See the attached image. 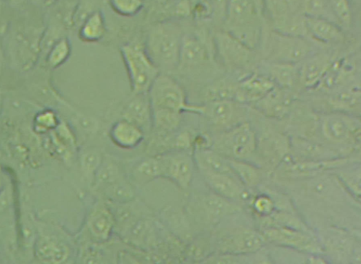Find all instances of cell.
<instances>
[{"label":"cell","mask_w":361,"mask_h":264,"mask_svg":"<svg viewBox=\"0 0 361 264\" xmlns=\"http://www.w3.org/2000/svg\"><path fill=\"white\" fill-rule=\"evenodd\" d=\"M182 29L172 23H162L147 33L143 47L162 74L178 68L184 38Z\"/></svg>","instance_id":"cell-1"},{"label":"cell","mask_w":361,"mask_h":264,"mask_svg":"<svg viewBox=\"0 0 361 264\" xmlns=\"http://www.w3.org/2000/svg\"><path fill=\"white\" fill-rule=\"evenodd\" d=\"M45 28L33 25L12 28L6 32L7 50L12 65L20 72L32 69L41 54Z\"/></svg>","instance_id":"cell-2"},{"label":"cell","mask_w":361,"mask_h":264,"mask_svg":"<svg viewBox=\"0 0 361 264\" xmlns=\"http://www.w3.org/2000/svg\"><path fill=\"white\" fill-rule=\"evenodd\" d=\"M225 25V32L251 50L259 45L261 25L254 0H228Z\"/></svg>","instance_id":"cell-3"},{"label":"cell","mask_w":361,"mask_h":264,"mask_svg":"<svg viewBox=\"0 0 361 264\" xmlns=\"http://www.w3.org/2000/svg\"><path fill=\"white\" fill-rule=\"evenodd\" d=\"M153 111L200 114L202 104H189L184 87L167 74H161L147 92Z\"/></svg>","instance_id":"cell-4"},{"label":"cell","mask_w":361,"mask_h":264,"mask_svg":"<svg viewBox=\"0 0 361 264\" xmlns=\"http://www.w3.org/2000/svg\"><path fill=\"white\" fill-rule=\"evenodd\" d=\"M134 95L147 94L158 76L159 69L146 53L143 46L129 43L120 49Z\"/></svg>","instance_id":"cell-5"},{"label":"cell","mask_w":361,"mask_h":264,"mask_svg":"<svg viewBox=\"0 0 361 264\" xmlns=\"http://www.w3.org/2000/svg\"><path fill=\"white\" fill-rule=\"evenodd\" d=\"M258 141L253 126L247 122L220 132L209 148L231 160L247 161L256 153Z\"/></svg>","instance_id":"cell-6"},{"label":"cell","mask_w":361,"mask_h":264,"mask_svg":"<svg viewBox=\"0 0 361 264\" xmlns=\"http://www.w3.org/2000/svg\"><path fill=\"white\" fill-rule=\"evenodd\" d=\"M267 51L271 63L298 65L313 54L314 49L304 36L276 30L268 37Z\"/></svg>","instance_id":"cell-7"},{"label":"cell","mask_w":361,"mask_h":264,"mask_svg":"<svg viewBox=\"0 0 361 264\" xmlns=\"http://www.w3.org/2000/svg\"><path fill=\"white\" fill-rule=\"evenodd\" d=\"M319 128L329 144L351 148L360 145V123L347 113L335 111L324 114L319 120Z\"/></svg>","instance_id":"cell-8"},{"label":"cell","mask_w":361,"mask_h":264,"mask_svg":"<svg viewBox=\"0 0 361 264\" xmlns=\"http://www.w3.org/2000/svg\"><path fill=\"white\" fill-rule=\"evenodd\" d=\"M265 241L260 232L238 226L224 231L218 238V253L251 255L260 251Z\"/></svg>","instance_id":"cell-9"},{"label":"cell","mask_w":361,"mask_h":264,"mask_svg":"<svg viewBox=\"0 0 361 264\" xmlns=\"http://www.w3.org/2000/svg\"><path fill=\"white\" fill-rule=\"evenodd\" d=\"M265 243L309 254L320 252V248L309 232L283 226H263L260 232Z\"/></svg>","instance_id":"cell-10"},{"label":"cell","mask_w":361,"mask_h":264,"mask_svg":"<svg viewBox=\"0 0 361 264\" xmlns=\"http://www.w3.org/2000/svg\"><path fill=\"white\" fill-rule=\"evenodd\" d=\"M238 102L233 100H223L205 102L202 104L201 115L220 132L227 131L244 120L246 111Z\"/></svg>","instance_id":"cell-11"},{"label":"cell","mask_w":361,"mask_h":264,"mask_svg":"<svg viewBox=\"0 0 361 264\" xmlns=\"http://www.w3.org/2000/svg\"><path fill=\"white\" fill-rule=\"evenodd\" d=\"M158 157L163 167V177L180 188H189L196 166L193 155L184 151H177L165 153Z\"/></svg>","instance_id":"cell-12"},{"label":"cell","mask_w":361,"mask_h":264,"mask_svg":"<svg viewBox=\"0 0 361 264\" xmlns=\"http://www.w3.org/2000/svg\"><path fill=\"white\" fill-rule=\"evenodd\" d=\"M215 45L223 65L231 70L243 69L251 64L253 51L227 32L215 37Z\"/></svg>","instance_id":"cell-13"},{"label":"cell","mask_w":361,"mask_h":264,"mask_svg":"<svg viewBox=\"0 0 361 264\" xmlns=\"http://www.w3.org/2000/svg\"><path fill=\"white\" fill-rule=\"evenodd\" d=\"M197 203L200 217L212 225H216L226 217L240 211V208L236 202L213 192L199 197Z\"/></svg>","instance_id":"cell-14"},{"label":"cell","mask_w":361,"mask_h":264,"mask_svg":"<svg viewBox=\"0 0 361 264\" xmlns=\"http://www.w3.org/2000/svg\"><path fill=\"white\" fill-rule=\"evenodd\" d=\"M210 190L218 195L237 203L249 197L247 188L234 175L200 171Z\"/></svg>","instance_id":"cell-15"},{"label":"cell","mask_w":361,"mask_h":264,"mask_svg":"<svg viewBox=\"0 0 361 264\" xmlns=\"http://www.w3.org/2000/svg\"><path fill=\"white\" fill-rule=\"evenodd\" d=\"M276 85L269 76L251 74L236 86L235 101L240 103H256L264 98Z\"/></svg>","instance_id":"cell-16"},{"label":"cell","mask_w":361,"mask_h":264,"mask_svg":"<svg viewBox=\"0 0 361 264\" xmlns=\"http://www.w3.org/2000/svg\"><path fill=\"white\" fill-rule=\"evenodd\" d=\"M86 225L90 236L96 242L104 243L112 236L116 222L111 211L99 204L90 211Z\"/></svg>","instance_id":"cell-17"},{"label":"cell","mask_w":361,"mask_h":264,"mask_svg":"<svg viewBox=\"0 0 361 264\" xmlns=\"http://www.w3.org/2000/svg\"><path fill=\"white\" fill-rule=\"evenodd\" d=\"M305 16L307 34L323 44H339L344 41L342 28L334 21L318 17Z\"/></svg>","instance_id":"cell-18"},{"label":"cell","mask_w":361,"mask_h":264,"mask_svg":"<svg viewBox=\"0 0 361 264\" xmlns=\"http://www.w3.org/2000/svg\"><path fill=\"white\" fill-rule=\"evenodd\" d=\"M123 119L136 124L145 133L153 129V113L147 94L134 95L123 111Z\"/></svg>","instance_id":"cell-19"},{"label":"cell","mask_w":361,"mask_h":264,"mask_svg":"<svg viewBox=\"0 0 361 264\" xmlns=\"http://www.w3.org/2000/svg\"><path fill=\"white\" fill-rule=\"evenodd\" d=\"M333 63L326 54H312L302 63V66L298 68L299 81L307 88L317 87Z\"/></svg>","instance_id":"cell-20"},{"label":"cell","mask_w":361,"mask_h":264,"mask_svg":"<svg viewBox=\"0 0 361 264\" xmlns=\"http://www.w3.org/2000/svg\"><path fill=\"white\" fill-rule=\"evenodd\" d=\"M110 137L118 148L132 150L143 141L145 132L136 124L123 119L112 126Z\"/></svg>","instance_id":"cell-21"},{"label":"cell","mask_w":361,"mask_h":264,"mask_svg":"<svg viewBox=\"0 0 361 264\" xmlns=\"http://www.w3.org/2000/svg\"><path fill=\"white\" fill-rule=\"evenodd\" d=\"M291 98L287 90L276 85L264 98L255 104L257 108L268 116L283 118L289 112Z\"/></svg>","instance_id":"cell-22"},{"label":"cell","mask_w":361,"mask_h":264,"mask_svg":"<svg viewBox=\"0 0 361 264\" xmlns=\"http://www.w3.org/2000/svg\"><path fill=\"white\" fill-rule=\"evenodd\" d=\"M193 157L200 171L236 176L229 165L228 158L212 148L196 150Z\"/></svg>","instance_id":"cell-23"},{"label":"cell","mask_w":361,"mask_h":264,"mask_svg":"<svg viewBox=\"0 0 361 264\" xmlns=\"http://www.w3.org/2000/svg\"><path fill=\"white\" fill-rule=\"evenodd\" d=\"M207 58L206 48L198 39L184 36L178 68L192 69L201 66L206 62Z\"/></svg>","instance_id":"cell-24"},{"label":"cell","mask_w":361,"mask_h":264,"mask_svg":"<svg viewBox=\"0 0 361 264\" xmlns=\"http://www.w3.org/2000/svg\"><path fill=\"white\" fill-rule=\"evenodd\" d=\"M37 254L45 263H60L69 256L68 248L61 241L51 237L42 238L38 243Z\"/></svg>","instance_id":"cell-25"},{"label":"cell","mask_w":361,"mask_h":264,"mask_svg":"<svg viewBox=\"0 0 361 264\" xmlns=\"http://www.w3.org/2000/svg\"><path fill=\"white\" fill-rule=\"evenodd\" d=\"M132 177L135 183L140 185L163 177V167L158 156L141 160L134 166Z\"/></svg>","instance_id":"cell-26"},{"label":"cell","mask_w":361,"mask_h":264,"mask_svg":"<svg viewBox=\"0 0 361 264\" xmlns=\"http://www.w3.org/2000/svg\"><path fill=\"white\" fill-rule=\"evenodd\" d=\"M106 33V25L103 14L96 12L90 14L82 23L79 37L81 41L87 43H98Z\"/></svg>","instance_id":"cell-27"},{"label":"cell","mask_w":361,"mask_h":264,"mask_svg":"<svg viewBox=\"0 0 361 264\" xmlns=\"http://www.w3.org/2000/svg\"><path fill=\"white\" fill-rule=\"evenodd\" d=\"M228 160L236 177L246 188H254L260 184L262 179L260 168L247 161Z\"/></svg>","instance_id":"cell-28"},{"label":"cell","mask_w":361,"mask_h":264,"mask_svg":"<svg viewBox=\"0 0 361 264\" xmlns=\"http://www.w3.org/2000/svg\"><path fill=\"white\" fill-rule=\"evenodd\" d=\"M297 65L271 63L268 69L269 77L275 84L284 89H291L299 81Z\"/></svg>","instance_id":"cell-29"},{"label":"cell","mask_w":361,"mask_h":264,"mask_svg":"<svg viewBox=\"0 0 361 264\" xmlns=\"http://www.w3.org/2000/svg\"><path fill=\"white\" fill-rule=\"evenodd\" d=\"M126 179L121 167L114 161L103 158L94 180L96 187L104 190L107 187Z\"/></svg>","instance_id":"cell-30"},{"label":"cell","mask_w":361,"mask_h":264,"mask_svg":"<svg viewBox=\"0 0 361 264\" xmlns=\"http://www.w3.org/2000/svg\"><path fill=\"white\" fill-rule=\"evenodd\" d=\"M72 53V45L68 38L63 37L56 41L45 56V63L51 69L63 65Z\"/></svg>","instance_id":"cell-31"},{"label":"cell","mask_w":361,"mask_h":264,"mask_svg":"<svg viewBox=\"0 0 361 264\" xmlns=\"http://www.w3.org/2000/svg\"><path fill=\"white\" fill-rule=\"evenodd\" d=\"M331 104L335 107L338 112L346 113L347 111L359 109L360 104V96L359 89L342 91L331 100Z\"/></svg>","instance_id":"cell-32"},{"label":"cell","mask_w":361,"mask_h":264,"mask_svg":"<svg viewBox=\"0 0 361 264\" xmlns=\"http://www.w3.org/2000/svg\"><path fill=\"white\" fill-rule=\"evenodd\" d=\"M302 11L304 16L326 19L337 23L329 0H302Z\"/></svg>","instance_id":"cell-33"},{"label":"cell","mask_w":361,"mask_h":264,"mask_svg":"<svg viewBox=\"0 0 361 264\" xmlns=\"http://www.w3.org/2000/svg\"><path fill=\"white\" fill-rule=\"evenodd\" d=\"M331 11L337 23L342 28H349L353 21L350 0H329Z\"/></svg>","instance_id":"cell-34"},{"label":"cell","mask_w":361,"mask_h":264,"mask_svg":"<svg viewBox=\"0 0 361 264\" xmlns=\"http://www.w3.org/2000/svg\"><path fill=\"white\" fill-rule=\"evenodd\" d=\"M103 157L96 150L84 151L81 157V167L83 174L88 179L94 180L95 175L101 166Z\"/></svg>","instance_id":"cell-35"},{"label":"cell","mask_w":361,"mask_h":264,"mask_svg":"<svg viewBox=\"0 0 361 264\" xmlns=\"http://www.w3.org/2000/svg\"><path fill=\"white\" fill-rule=\"evenodd\" d=\"M110 6L118 14L133 16L138 14L143 7V0H110Z\"/></svg>","instance_id":"cell-36"},{"label":"cell","mask_w":361,"mask_h":264,"mask_svg":"<svg viewBox=\"0 0 361 264\" xmlns=\"http://www.w3.org/2000/svg\"><path fill=\"white\" fill-rule=\"evenodd\" d=\"M253 208L258 215L261 217H265L274 212L276 204L270 197L265 195H260L254 198L253 201Z\"/></svg>","instance_id":"cell-37"},{"label":"cell","mask_w":361,"mask_h":264,"mask_svg":"<svg viewBox=\"0 0 361 264\" xmlns=\"http://www.w3.org/2000/svg\"><path fill=\"white\" fill-rule=\"evenodd\" d=\"M340 179L344 185L355 195V197L360 199V173L356 175L355 172H343L340 173Z\"/></svg>","instance_id":"cell-38"},{"label":"cell","mask_w":361,"mask_h":264,"mask_svg":"<svg viewBox=\"0 0 361 264\" xmlns=\"http://www.w3.org/2000/svg\"><path fill=\"white\" fill-rule=\"evenodd\" d=\"M6 62V54L4 46L1 42H0V78H1L5 64Z\"/></svg>","instance_id":"cell-39"},{"label":"cell","mask_w":361,"mask_h":264,"mask_svg":"<svg viewBox=\"0 0 361 264\" xmlns=\"http://www.w3.org/2000/svg\"><path fill=\"white\" fill-rule=\"evenodd\" d=\"M7 1L12 6H19L24 3L25 0H7Z\"/></svg>","instance_id":"cell-40"},{"label":"cell","mask_w":361,"mask_h":264,"mask_svg":"<svg viewBox=\"0 0 361 264\" xmlns=\"http://www.w3.org/2000/svg\"><path fill=\"white\" fill-rule=\"evenodd\" d=\"M3 104V94L1 89H0V111H1V107Z\"/></svg>","instance_id":"cell-41"}]
</instances>
